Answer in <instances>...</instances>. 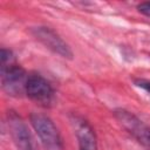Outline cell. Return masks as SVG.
<instances>
[{
    "instance_id": "obj_1",
    "label": "cell",
    "mask_w": 150,
    "mask_h": 150,
    "mask_svg": "<svg viewBox=\"0 0 150 150\" xmlns=\"http://www.w3.org/2000/svg\"><path fill=\"white\" fill-rule=\"evenodd\" d=\"M29 120L45 150H64L61 135L54 122L48 116L39 112H33Z\"/></svg>"
},
{
    "instance_id": "obj_2",
    "label": "cell",
    "mask_w": 150,
    "mask_h": 150,
    "mask_svg": "<svg viewBox=\"0 0 150 150\" xmlns=\"http://www.w3.org/2000/svg\"><path fill=\"white\" fill-rule=\"evenodd\" d=\"M114 115L120 124L134 138H136L146 150H150V127L148 124L125 109H116Z\"/></svg>"
},
{
    "instance_id": "obj_3",
    "label": "cell",
    "mask_w": 150,
    "mask_h": 150,
    "mask_svg": "<svg viewBox=\"0 0 150 150\" xmlns=\"http://www.w3.org/2000/svg\"><path fill=\"white\" fill-rule=\"evenodd\" d=\"M1 87L5 93L11 96H21L26 94V84L28 76L25 69L16 63L1 66Z\"/></svg>"
},
{
    "instance_id": "obj_4",
    "label": "cell",
    "mask_w": 150,
    "mask_h": 150,
    "mask_svg": "<svg viewBox=\"0 0 150 150\" xmlns=\"http://www.w3.org/2000/svg\"><path fill=\"white\" fill-rule=\"evenodd\" d=\"M7 125L9 135L18 150H35L34 139L26 123L15 111H8Z\"/></svg>"
},
{
    "instance_id": "obj_5",
    "label": "cell",
    "mask_w": 150,
    "mask_h": 150,
    "mask_svg": "<svg viewBox=\"0 0 150 150\" xmlns=\"http://www.w3.org/2000/svg\"><path fill=\"white\" fill-rule=\"evenodd\" d=\"M33 35L48 49L53 53L64 57V59H73V52L70 47L66 43V41L52 28L49 27H35L33 28Z\"/></svg>"
},
{
    "instance_id": "obj_6",
    "label": "cell",
    "mask_w": 150,
    "mask_h": 150,
    "mask_svg": "<svg viewBox=\"0 0 150 150\" xmlns=\"http://www.w3.org/2000/svg\"><path fill=\"white\" fill-rule=\"evenodd\" d=\"M26 94L29 98L41 105H49L54 100V90L49 82L41 75L33 74L28 76L26 84Z\"/></svg>"
},
{
    "instance_id": "obj_7",
    "label": "cell",
    "mask_w": 150,
    "mask_h": 150,
    "mask_svg": "<svg viewBox=\"0 0 150 150\" xmlns=\"http://www.w3.org/2000/svg\"><path fill=\"white\" fill-rule=\"evenodd\" d=\"M70 123L76 135L80 150H97V142L94 129L81 116L71 115Z\"/></svg>"
},
{
    "instance_id": "obj_8",
    "label": "cell",
    "mask_w": 150,
    "mask_h": 150,
    "mask_svg": "<svg viewBox=\"0 0 150 150\" xmlns=\"http://www.w3.org/2000/svg\"><path fill=\"white\" fill-rule=\"evenodd\" d=\"M137 9L139 13L146 15L150 18V1H145V2H142L137 6Z\"/></svg>"
},
{
    "instance_id": "obj_9",
    "label": "cell",
    "mask_w": 150,
    "mask_h": 150,
    "mask_svg": "<svg viewBox=\"0 0 150 150\" xmlns=\"http://www.w3.org/2000/svg\"><path fill=\"white\" fill-rule=\"evenodd\" d=\"M135 84L142 89H144L145 91H148L150 94V80H144V79H138L135 80Z\"/></svg>"
}]
</instances>
